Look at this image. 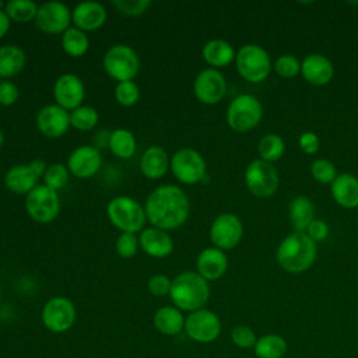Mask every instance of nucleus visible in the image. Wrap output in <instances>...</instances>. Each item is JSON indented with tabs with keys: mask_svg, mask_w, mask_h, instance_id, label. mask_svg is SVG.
<instances>
[{
	"mask_svg": "<svg viewBox=\"0 0 358 358\" xmlns=\"http://www.w3.org/2000/svg\"><path fill=\"white\" fill-rule=\"evenodd\" d=\"M144 211L151 227L172 231L186 222L190 213V201L179 186L165 183L151 190L145 199Z\"/></svg>",
	"mask_w": 358,
	"mask_h": 358,
	"instance_id": "f257e3e1",
	"label": "nucleus"
},
{
	"mask_svg": "<svg viewBox=\"0 0 358 358\" xmlns=\"http://www.w3.org/2000/svg\"><path fill=\"white\" fill-rule=\"evenodd\" d=\"M172 305L182 312L203 309L210 298V285L197 271H183L172 280L169 292Z\"/></svg>",
	"mask_w": 358,
	"mask_h": 358,
	"instance_id": "f03ea898",
	"label": "nucleus"
},
{
	"mask_svg": "<svg viewBox=\"0 0 358 358\" xmlns=\"http://www.w3.org/2000/svg\"><path fill=\"white\" fill-rule=\"evenodd\" d=\"M277 263L288 273H302L308 270L316 259V245L306 232H292L287 235L277 248Z\"/></svg>",
	"mask_w": 358,
	"mask_h": 358,
	"instance_id": "7ed1b4c3",
	"label": "nucleus"
},
{
	"mask_svg": "<svg viewBox=\"0 0 358 358\" xmlns=\"http://www.w3.org/2000/svg\"><path fill=\"white\" fill-rule=\"evenodd\" d=\"M106 217L109 222L120 232L138 234L144 229L147 221L144 206L130 196H115L106 206Z\"/></svg>",
	"mask_w": 358,
	"mask_h": 358,
	"instance_id": "20e7f679",
	"label": "nucleus"
},
{
	"mask_svg": "<svg viewBox=\"0 0 358 358\" xmlns=\"http://www.w3.org/2000/svg\"><path fill=\"white\" fill-rule=\"evenodd\" d=\"M102 67L116 83L133 81L140 73L141 62L138 53L131 46L126 43H116L105 52L102 57Z\"/></svg>",
	"mask_w": 358,
	"mask_h": 358,
	"instance_id": "39448f33",
	"label": "nucleus"
},
{
	"mask_svg": "<svg viewBox=\"0 0 358 358\" xmlns=\"http://www.w3.org/2000/svg\"><path fill=\"white\" fill-rule=\"evenodd\" d=\"M235 64L239 76L249 83H260L267 78L271 70L268 53L259 45H243L235 56Z\"/></svg>",
	"mask_w": 358,
	"mask_h": 358,
	"instance_id": "423d86ee",
	"label": "nucleus"
},
{
	"mask_svg": "<svg viewBox=\"0 0 358 358\" xmlns=\"http://www.w3.org/2000/svg\"><path fill=\"white\" fill-rule=\"evenodd\" d=\"M263 116L260 101L250 94L235 96L227 109V123L235 131H249L259 124Z\"/></svg>",
	"mask_w": 358,
	"mask_h": 358,
	"instance_id": "0eeeda50",
	"label": "nucleus"
},
{
	"mask_svg": "<svg viewBox=\"0 0 358 358\" xmlns=\"http://www.w3.org/2000/svg\"><path fill=\"white\" fill-rule=\"evenodd\" d=\"M169 169L183 185H196L207 178V165L203 155L194 148H179L171 155Z\"/></svg>",
	"mask_w": 358,
	"mask_h": 358,
	"instance_id": "6e6552de",
	"label": "nucleus"
},
{
	"mask_svg": "<svg viewBox=\"0 0 358 358\" xmlns=\"http://www.w3.org/2000/svg\"><path fill=\"white\" fill-rule=\"evenodd\" d=\"M24 207L27 214L39 224L52 222L60 211L59 192L39 183L25 196Z\"/></svg>",
	"mask_w": 358,
	"mask_h": 358,
	"instance_id": "1a4fd4ad",
	"label": "nucleus"
},
{
	"mask_svg": "<svg viewBox=\"0 0 358 358\" xmlns=\"http://www.w3.org/2000/svg\"><path fill=\"white\" fill-rule=\"evenodd\" d=\"M46 168V162L39 158L28 164L11 165L6 172L4 185L11 193L27 196L39 185V179L43 178Z\"/></svg>",
	"mask_w": 358,
	"mask_h": 358,
	"instance_id": "9d476101",
	"label": "nucleus"
},
{
	"mask_svg": "<svg viewBox=\"0 0 358 358\" xmlns=\"http://www.w3.org/2000/svg\"><path fill=\"white\" fill-rule=\"evenodd\" d=\"M77 317L76 305L67 296H52L49 298L41 312L43 326L52 333H64L70 330Z\"/></svg>",
	"mask_w": 358,
	"mask_h": 358,
	"instance_id": "9b49d317",
	"label": "nucleus"
},
{
	"mask_svg": "<svg viewBox=\"0 0 358 358\" xmlns=\"http://www.w3.org/2000/svg\"><path fill=\"white\" fill-rule=\"evenodd\" d=\"M245 183L249 192L257 197L273 196L280 185L277 169L271 162L253 159L245 171Z\"/></svg>",
	"mask_w": 358,
	"mask_h": 358,
	"instance_id": "f8f14e48",
	"label": "nucleus"
},
{
	"mask_svg": "<svg viewBox=\"0 0 358 358\" xmlns=\"http://www.w3.org/2000/svg\"><path fill=\"white\" fill-rule=\"evenodd\" d=\"M185 333L196 343H213L221 334V319L207 308L190 312L185 319Z\"/></svg>",
	"mask_w": 358,
	"mask_h": 358,
	"instance_id": "ddd939ff",
	"label": "nucleus"
},
{
	"mask_svg": "<svg viewBox=\"0 0 358 358\" xmlns=\"http://www.w3.org/2000/svg\"><path fill=\"white\" fill-rule=\"evenodd\" d=\"M35 25L50 35H62L71 27V10L62 1H46L39 6Z\"/></svg>",
	"mask_w": 358,
	"mask_h": 358,
	"instance_id": "4468645a",
	"label": "nucleus"
},
{
	"mask_svg": "<svg viewBox=\"0 0 358 358\" xmlns=\"http://www.w3.org/2000/svg\"><path fill=\"white\" fill-rule=\"evenodd\" d=\"M243 235L241 220L231 213H224L215 217L210 227V239L213 245L221 250L235 248Z\"/></svg>",
	"mask_w": 358,
	"mask_h": 358,
	"instance_id": "2eb2a0df",
	"label": "nucleus"
},
{
	"mask_svg": "<svg viewBox=\"0 0 358 358\" xmlns=\"http://www.w3.org/2000/svg\"><path fill=\"white\" fill-rule=\"evenodd\" d=\"M193 92L201 103L215 105L227 92L225 77L217 69H204L193 81Z\"/></svg>",
	"mask_w": 358,
	"mask_h": 358,
	"instance_id": "dca6fc26",
	"label": "nucleus"
},
{
	"mask_svg": "<svg viewBox=\"0 0 358 358\" xmlns=\"http://www.w3.org/2000/svg\"><path fill=\"white\" fill-rule=\"evenodd\" d=\"M66 166L74 178L90 179L101 169L102 155L95 145L81 144L70 152Z\"/></svg>",
	"mask_w": 358,
	"mask_h": 358,
	"instance_id": "f3484780",
	"label": "nucleus"
},
{
	"mask_svg": "<svg viewBox=\"0 0 358 358\" xmlns=\"http://www.w3.org/2000/svg\"><path fill=\"white\" fill-rule=\"evenodd\" d=\"M53 98L56 105L71 112L83 105L85 98V85L78 76L64 73L59 76L53 84Z\"/></svg>",
	"mask_w": 358,
	"mask_h": 358,
	"instance_id": "a211bd4d",
	"label": "nucleus"
},
{
	"mask_svg": "<svg viewBox=\"0 0 358 358\" xmlns=\"http://www.w3.org/2000/svg\"><path fill=\"white\" fill-rule=\"evenodd\" d=\"M36 127L41 134L49 138H59L67 133L70 126V112L56 103L45 105L39 109L36 119Z\"/></svg>",
	"mask_w": 358,
	"mask_h": 358,
	"instance_id": "6ab92c4d",
	"label": "nucleus"
},
{
	"mask_svg": "<svg viewBox=\"0 0 358 358\" xmlns=\"http://www.w3.org/2000/svg\"><path fill=\"white\" fill-rule=\"evenodd\" d=\"M108 18L106 8L98 1H81L71 10L73 27L91 32L105 25Z\"/></svg>",
	"mask_w": 358,
	"mask_h": 358,
	"instance_id": "aec40b11",
	"label": "nucleus"
},
{
	"mask_svg": "<svg viewBox=\"0 0 358 358\" xmlns=\"http://www.w3.org/2000/svg\"><path fill=\"white\" fill-rule=\"evenodd\" d=\"M140 249L154 259H165L173 252V239L168 231L150 227L138 235Z\"/></svg>",
	"mask_w": 358,
	"mask_h": 358,
	"instance_id": "412c9836",
	"label": "nucleus"
},
{
	"mask_svg": "<svg viewBox=\"0 0 358 358\" xmlns=\"http://www.w3.org/2000/svg\"><path fill=\"white\" fill-rule=\"evenodd\" d=\"M228 268V259L224 250L213 246L203 249L196 257V271L207 281L221 278Z\"/></svg>",
	"mask_w": 358,
	"mask_h": 358,
	"instance_id": "4be33fe9",
	"label": "nucleus"
},
{
	"mask_svg": "<svg viewBox=\"0 0 358 358\" xmlns=\"http://www.w3.org/2000/svg\"><path fill=\"white\" fill-rule=\"evenodd\" d=\"M171 157L161 145H150L140 157V171L143 176L151 180L161 179L169 169Z\"/></svg>",
	"mask_w": 358,
	"mask_h": 358,
	"instance_id": "5701e85b",
	"label": "nucleus"
},
{
	"mask_svg": "<svg viewBox=\"0 0 358 358\" xmlns=\"http://www.w3.org/2000/svg\"><path fill=\"white\" fill-rule=\"evenodd\" d=\"M302 77L313 85H324L331 81L334 74L333 63L323 55H308L301 63Z\"/></svg>",
	"mask_w": 358,
	"mask_h": 358,
	"instance_id": "b1692460",
	"label": "nucleus"
},
{
	"mask_svg": "<svg viewBox=\"0 0 358 358\" xmlns=\"http://www.w3.org/2000/svg\"><path fill=\"white\" fill-rule=\"evenodd\" d=\"M331 196L334 201L344 208L358 206V178L351 173H340L331 182Z\"/></svg>",
	"mask_w": 358,
	"mask_h": 358,
	"instance_id": "393cba45",
	"label": "nucleus"
},
{
	"mask_svg": "<svg viewBox=\"0 0 358 358\" xmlns=\"http://www.w3.org/2000/svg\"><path fill=\"white\" fill-rule=\"evenodd\" d=\"M185 315L173 305H164L154 313L155 329L164 336H176L185 330Z\"/></svg>",
	"mask_w": 358,
	"mask_h": 358,
	"instance_id": "a878e982",
	"label": "nucleus"
},
{
	"mask_svg": "<svg viewBox=\"0 0 358 358\" xmlns=\"http://www.w3.org/2000/svg\"><path fill=\"white\" fill-rule=\"evenodd\" d=\"M201 56L211 69L225 67L235 60V50L232 45L224 39H211L204 43L201 49Z\"/></svg>",
	"mask_w": 358,
	"mask_h": 358,
	"instance_id": "bb28decb",
	"label": "nucleus"
},
{
	"mask_svg": "<svg viewBox=\"0 0 358 358\" xmlns=\"http://www.w3.org/2000/svg\"><path fill=\"white\" fill-rule=\"evenodd\" d=\"M27 64V55L17 45L0 46V78H11L20 74Z\"/></svg>",
	"mask_w": 358,
	"mask_h": 358,
	"instance_id": "cd10ccee",
	"label": "nucleus"
},
{
	"mask_svg": "<svg viewBox=\"0 0 358 358\" xmlns=\"http://www.w3.org/2000/svg\"><path fill=\"white\" fill-rule=\"evenodd\" d=\"M108 147L115 157L120 159H129L136 154L137 140L133 131L124 127H119L110 131L108 137Z\"/></svg>",
	"mask_w": 358,
	"mask_h": 358,
	"instance_id": "c85d7f7f",
	"label": "nucleus"
},
{
	"mask_svg": "<svg viewBox=\"0 0 358 358\" xmlns=\"http://www.w3.org/2000/svg\"><path fill=\"white\" fill-rule=\"evenodd\" d=\"M315 206L306 196L295 197L289 204V220L296 232H305L309 224L315 220Z\"/></svg>",
	"mask_w": 358,
	"mask_h": 358,
	"instance_id": "c756f323",
	"label": "nucleus"
},
{
	"mask_svg": "<svg viewBox=\"0 0 358 358\" xmlns=\"http://www.w3.org/2000/svg\"><path fill=\"white\" fill-rule=\"evenodd\" d=\"M288 350L285 338L280 334L268 333L257 337L253 347L255 355L257 358H282Z\"/></svg>",
	"mask_w": 358,
	"mask_h": 358,
	"instance_id": "7c9ffc66",
	"label": "nucleus"
},
{
	"mask_svg": "<svg viewBox=\"0 0 358 358\" xmlns=\"http://www.w3.org/2000/svg\"><path fill=\"white\" fill-rule=\"evenodd\" d=\"M62 49L70 57L84 56L90 49V39L87 32L71 25L62 34Z\"/></svg>",
	"mask_w": 358,
	"mask_h": 358,
	"instance_id": "2f4dec72",
	"label": "nucleus"
},
{
	"mask_svg": "<svg viewBox=\"0 0 358 358\" xmlns=\"http://www.w3.org/2000/svg\"><path fill=\"white\" fill-rule=\"evenodd\" d=\"M39 6L32 0H10L6 1L4 13L13 22L27 24L35 21Z\"/></svg>",
	"mask_w": 358,
	"mask_h": 358,
	"instance_id": "473e14b6",
	"label": "nucleus"
},
{
	"mask_svg": "<svg viewBox=\"0 0 358 358\" xmlns=\"http://www.w3.org/2000/svg\"><path fill=\"white\" fill-rule=\"evenodd\" d=\"M99 122L98 110L90 105H81L70 112V126L80 131L95 129Z\"/></svg>",
	"mask_w": 358,
	"mask_h": 358,
	"instance_id": "72a5a7b5",
	"label": "nucleus"
},
{
	"mask_svg": "<svg viewBox=\"0 0 358 358\" xmlns=\"http://www.w3.org/2000/svg\"><path fill=\"white\" fill-rule=\"evenodd\" d=\"M257 151H259L262 159H264L267 162H274L282 157V154L285 151V144H284V140L278 134L270 133L260 138V141L257 144Z\"/></svg>",
	"mask_w": 358,
	"mask_h": 358,
	"instance_id": "f704fd0d",
	"label": "nucleus"
},
{
	"mask_svg": "<svg viewBox=\"0 0 358 358\" xmlns=\"http://www.w3.org/2000/svg\"><path fill=\"white\" fill-rule=\"evenodd\" d=\"M113 96L115 101L124 106V108H130L134 106L141 96V91L138 84L133 80V81H122V83H116L115 90H113Z\"/></svg>",
	"mask_w": 358,
	"mask_h": 358,
	"instance_id": "c9c22d12",
	"label": "nucleus"
},
{
	"mask_svg": "<svg viewBox=\"0 0 358 358\" xmlns=\"http://www.w3.org/2000/svg\"><path fill=\"white\" fill-rule=\"evenodd\" d=\"M69 178H70V172H69L67 166L64 164L55 162V164L48 165L45 173H43V178H42V180H43L42 183L45 186L59 192L67 185Z\"/></svg>",
	"mask_w": 358,
	"mask_h": 358,
	"instance_id": "e433bc0d",
	"label": "nucleus"
},
{
	"mask_svg": "<svg viewBox=\"0 0 358 358\" xmlns=\"http://www.w3.org/2000/svg\"><path fill=\"white\" fill-rule=\"evenodd\" d=\"M140 249L138 235L130 232H120L115 241V250L122 259H131Z\"/></svg>",
	"mask_w": 358,
	"mask_h": 358,
	"instance_id": "4c0bfd02",
	"label": "nucleus"
},
{
	"mask_svg": "<svg viewBox=\"0 0 358 358\" xmlns=\"http://www.w3.org/2000/svg\"><path fill=\"white\" fill-rule=\"evenodd\" d=\"M310 173H312L313 179L317 180L319 183H330V185L337 176L334 164L327 159H323V158L315 159L310 164Z\"/></svg>",
	"mask_w": 358,
	"mask_h": 358,
	"instance_id": "58836bf2",
	"label": "nucleus"
},
{
	"mask_svg": "<svg viewBox=\"0 0 358 358\" xmlns=\"http://www.w3.org/2000/svg\"><path fill=\"white\" fill-rule=\"evenodd\" d=\"M229 336L232 344L236 345L238 348H253L257 341L255 330L246 324H238L232 327Z\"/></svg>",
	"mask_w": 358,
	"mask_h": 358,
	"instance_id": "ea45409f",
	"label": "nucleus"
},
{
	"mask_svg": "<svg viewBox=\"0 0 358 358\" xmlns=\"http://www.w3.org/2000/svg\"><path fill=\"white\" fill-rule=\"evenodd\" d=\"M274 71L284 78H292L301 73V62L294 55H282L275 60Z\"/></svg>",
	"mask_w": 358,
	"mask_h": 358,
	"instance_id": "a19ab883",
	"label": "nucleus"
},
{
	"mask_svg": "<svg viewBox=\"0 0 358 358\" xmlns=\"http://www.w3.org/2000/svg\"><path fill=\"white\" fill-rule=\"evenodd\" d=\"M112 6L124 15L137 17L145 13V10L151 6L150 0H113Z\"/></svg>",
	"mask_w": 358,
	"mask_h": 358,
	"instance_id": "79ce46f5",
	"label": "nucleus"
},
{
	"mask_svg": "<svg viewBox=\"0 0 358 358\" xmlns=\"http://www.w3.org/2000/svg\"><path fill=\"white\" fill-rule=\"evenodd\" d=\"M172 280L165 274H154L147 281V289L154 296H169Z\"/></svg>",
	"mask_w": 358,
	"mask_h": 358,
	"instance_id": "37998d69",
	"label": "nucleus"
},
{
	"mask_svg": "<svg viewBox=\"0 0 358 358\" xmlns=\"http://www.w3.org/2000/svg\"><path fill=\"white\" fill-rule=\"evenodd\" d=\"M18 96H20V91L14 83L8 80L0 81V105L1 106L14 105L18 101Z\"/></svg>",
	"mask_w": 358,
	"mask_h": 358,
	"instance_id": "c03bdc74",
	"label": "nucleus"
},
{
	"mask_svg": "<svg viewBox=\"0 0 358 358\" xmlns=\"http://www.w3.org/2000/svg\"><path fill=\"white\" fill-rule=\"evenodd\" d=\"M298 144L299 148L305 152V154H315L317 152L319 147H320V140L317 137L316 133L313 131H303L299 138H298Z\"/></svg>",
	"mask_w": 358,
	"mask_h": 358,
	"instance_id": "a18cd8bd",
	"label": "nucleus"
},
{
	"mask_svg": "<svg viewBox=\"0 0 358 358\" xmlns=\"http://www.w3.org/2000/svg\"><path fill=\"white\" fill-rule=\"evenodd\" d=\"M306 235L313 241V242H319L327 238L329 235V227L324 221L322 220H313L309 227L306 228Z\"/></svg>",
	"mask_w": 358,
	"mask_h": 358,
	"instance_id": "49530a36",
	"label": "nucleus"
},
{
	"mask_svg": "<svg viewBox=\"0 0 358 358\" xmlns=\"http://www.w3.org/2000/svg\"><path fill=\"white\" fill-rule=\"evenodd\" d=\"M11 25L10 18L7 17V14L4 13V10H0V39L6 36V34L8 32Z\"/></svg>",
	"mask_w": 358,
	"mask_h": 358,
	"instance_id": "de8ad7c7",
	"label": "nucleus"
},
{
	"mask_svg": "<svg viewBox=\"0 0 358 358\" xmlns=\"http://www.w3.org/2000/svg\"><path fill=\"white\" fill-rule=\"evenodd\" d=\"M3 144H4V133H3V130L0 129V148L3 147Z\"/></svg>",
	"mask_w": 358,
	"mask_h": 358,
	"instance_id": "09e8293b",
	"label": "nucleus"
},
{
	"mask_svg": "<svg viewBox=\"0 0 358 358\" xmlns=\"http://www.w3.org/2000/svg\"><path fill=\"white\" fill-rule=\"evenodd\" d=\"M0 296H1V282H0Z\"/></svg>",
	"mask_w": 358,
	"mask_h": 358,
	"instance_id": "8fccbe9b",
	"label": "nucleus"
}]
</instances>
